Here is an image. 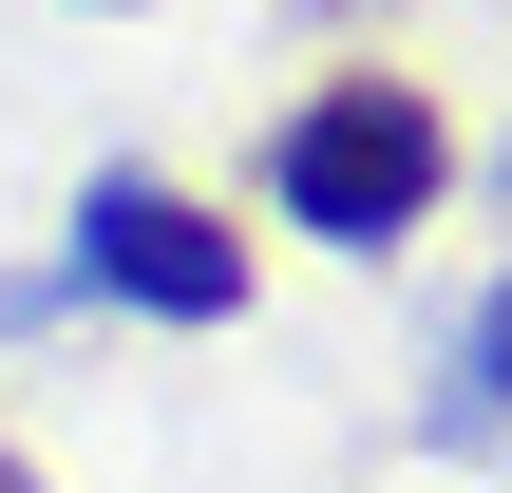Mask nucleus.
<instances>
[{
  "mask_svg": "<svg viewBox=\"0 0 512 493\" xmlns=\"http://www.w3.org/2000/svg\"><path fill=\"white\" fill-rule=\"evenodd\" d=\"M418 437H437V456H494L512 437V266L475 285V323H456V361H437V399H418Z\"/></svg>",
  "mask_w": 512,
  "mask_h": 493,
  "instance_id": "7ed1b4c3",
  "label": "nucleus"
},
{
  "mask_svg": "<svg viewBox=\"0 0 512 493\" xmlns=\"http://www.w3.org/2000/svg\"><path fill=\"white\" fill-rule=\"evenodd\" d=\"M57 266H76V304H133V323H247V228L209 209V190H171V171H76V228H57Z\"/></svg>",
  "mask_w": 512,
  "mask_h": 493,
  "instance_id": "f03ea898",
  "label": "nucleus"
},
{
  "mask_svg": "<svg viewBox=\"0 0 512 493\" xmlns=\"http://www.w3.org/2000/svg\"><path fill=\"white\" fill-rule=\"evenodd\" d=\"M0 493H38V456H0Z\"/></svg>",
  "mask_w": 512,
  "mask_h": 493,
  "instance_id": "39448f33",
  "label": "nucleus"
},
{
  "mask_svg": "<svg viewBox=\"0 0 512 493\" xmlns=\"http://www.w3.org/2000/svg\"><path fill=\"white\" fill-rule=\"evenodd\" d=\"M57 304H76V266H0V342H38Z\"/></svg>",
  "mask_w": 512,
  "mask_h": 493,
  "instance_id": "20e7f679",
  "label": "nucleus"
},
{
  "mask_svg": "<svg viewBox=\"0 0 512 493\" xmlns=\"http://www.w3.org/2000/svg\"><path fill=\"white\" fill-rule=\"evenodd\" d=\"M76 19H133V0H76Z\"/></svg>",
  "mask_w": 512,
  "mask_h": 493,
  "instance_id": "423d86ee",
  "label": "nucleus"
},
{
  "mask_svg": "<svg viewBox=\"0 0 512 493\" xmlns=\"http://www.w3.org/2000/svg\"><path fill=\"white\" fill-rule=\"evenodd\" d=\"M494 171H512V152H494Z\"/></svg>",
  "mask_w": 512,
  "mask_h": 493,
  "instance_id": "0eeeda50",
  "label": "nucleus"
},
{
  "mask_svg": "<svg viewBox=\"0 0 512 493\" xmlns=\"http://www.w3.org/2000/svg\"><path fill=\"white\" fill-rule=\"evenodd\" d=\"M437 190H456V114H437V76H399V57H342V76H304V95L266 114V209H285L304 247H342V266H399V247L437 228Z\"/></svg>",
  "mask_w": 512,
  "mask_h": 493,
  "instance_id": "f257e3e1",
  "label": "nucleus"
}]
</instances>
